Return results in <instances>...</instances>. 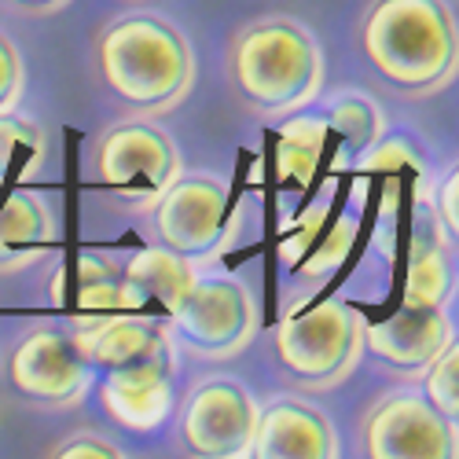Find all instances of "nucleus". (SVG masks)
I'll use <instances>...</instances> for the list:
<instances>
[{
	"label": "nucleus",
	"mask_w": 459,
	"mask_h": 459,
	"mask_svg": "<svg viewBox=\"0 0 459 459\" xmlns=\"http://www.w3.org/2000/svg\"><path fill=\"white\" fill-rule=\"evenodd\" d=\"M368 63L404 92H430L455 70V19L445 0H378L360 30Z\"/></svg>",
	"instance_id": "f257e3e1"
},
{
	"label": "nucleus",
	"mask_w": 459,
	"mask_h": 459,
	"mask_svg": "<svg viewBox=\"0 0 459 459\" xmlns=\"http://www.w3.org/2000/svg\"><path fill=\"white\" fill-rule=\"evenodd\" d=\"M96 59L107 89L140 110L173 107L195 74L184 33L159 15H126L110 22L100 33Z\"/></svg>",
	"instance_id": "f03ea898"
},
{
	"label": "nucleus",
	"mask_w": 459,
	"mask_h": 459,
	"mask_svg": "<svg viewBox=\"0 0 459 459\" xmlns=\"http://www.w3.org/2000/svg\"><path fill=\"white\" fill-rule=\"evenodd\" d=\"M232 82L257 110L287 114L305 107L324 82L316 37L294 19H264L232 45Z\"/></svg>",
	"instance_id": "7ed1b4c3"
},
{
	"label": "nucleus",
	"mask_w": 459,
	"mask_h": 459,
	"mask_svg": "<svg viewBox=\"0 0 459 459\" xmlns=\"http://www.w3.org/2000/svg\"><path fill=\"white\" fill-rule=\"evenodd\" d=\"M364 324L338 298H298L276 324L280 364L309 386H331L357 364Z\"/></svg>",
	"instance_id": "20e7f679"
},
{
	"label": "nucleus",
	"mask_w": 459,
	"mask_h": 459,
	"mask_svg": "<svg viewBox=\"0 0 459 459\" xmlns=\"http://www.w3.org/2000/svg\"><path fill=\"white\" fill-rule=\"evenodd\" d=\"M239 228L232 191L213 177H177L155 203L159 243L184 261H213L228 250Z\"/></svg>",
	"instance_id": "39448f33"
},
{
	"label": "nucleus",
	"mask_w": 459,
	"mask_h": 459,
	"mask_svg": "<svg viewBox=\"0 0 459 459\" xmlns=\"http://www.w3.org/2000/svg\"><path fill=\"white\" fill-rule=\"evenodd\" d=\"M169 324L191 353L224 360L250 346L257 331V305L236 276H195L173 305Z\"/></svg>",
	"instance_id": "423d86ee"
},
{
	"label": "nucleus",
	"mask_w": 459,
	"mask_h": 459,
	"mask_svg": "<svg viewBox=\"0 0 459 459\" xmlns=\"http://www.w3.org/2000/svg\"><path fill=\"white\" fill-rule=\"evenodd\" d=\"M96 177L133 206H155L180 177V155L155 126H118L96 143Z\"/></svg>",
	"instance_id": "0eeeda50"
},
{
	"label": "nucleus",
	"mask_w": 459,
	"mask_h": 459,
	"mask_svg": "<svg viewBox=\"0 0 459 459\" xmlns=\"http://www.w3.org/2000/svg\"><path fill=\"white\" fill-rule=\"evenodd\" d=\"M364 452L371 459H455L459 427L427 397L390 394L364 423Z\"/></svg>",
	"instance_id": "6e6552de"
},
{
	"label": "nucleus",
	"mask_w": 459,
	"mask_h": 459,
	"mask_svg": "<svg viewBox=\"0 0 459 459\" xmlns=\"http://www.w3.org/2000/svg\"><path fill=\"white\" fill-rule=\"evenodd\" d=\"M8 378L33 404L70 408L89 394L92 364L85 360L78 338L52 331V327H37L15 346L8 360Z\"/></svg>",
	"instance_id": "1a4fd4ad"
},
{
	"label": "nucleus",
	"mask_w": 459,
	"mask_h": 459,
	"mask_svg": "<svg viewBox=\"0 0 459 459\" xmlns=\"http://www.w3.org/2000/svg\"><path fill=\"white\" fill-rule=\"evenodd\" d=\"M257 401L236 378H210L191 390L180 411V441L187 452L228 459L247 455L254 427H257Z\"/></svg>",
	"instance_id": "9d476101"
},
{
	"label": "nucleus",
	"mask_w": 459,
	"mask_h": 459,
	"mask_svg": "<svg viewBox=\"0 0 459 459\" xmlns=\"http://www.w3.org/2000/svg\"><path fill=\"white\" fill-rule=\"evenodd\" d=\"M360 221L346 210H334L327 199L313 203L280 239V257L298 276H327L353 254Z\"/></svg>",
	"instance_id": "9b49d317"
},
{
	"label": "nucleus",
	"mask_w": 459,
	"mask_h": 459,
	"mask_svg": "<svg viewBox=\"0 0 459 459\" xmlns=\"http://www.w3.org/2000/svg\"><path fill=\"white\" fill-rule=\"evenodd\" d=\"M173 368L169 364H140L103 371L100 404L118 427L136 434H155L173 415Z\"/></svg>",
	"instance_id": "f8f14e48"
},
{
	"label": "nucleus",
	"mask_w": 459,
	"mask_h": 459,
	"mask_svg": "<svg viewBox=\"0 0 459 459\" xmlns=\"http://www.w3.org/2000/svg\"><path fill=\"white\" fill-rule=\"evenodd\" d=\"M334 452V430L324 411L301 401H273L261 408L247 448V455L257 459H327Z\"/></svg>",
	"instance_id": "ddd939ff"
},
{
	"label": "nucleus",
	"mask_w": 459,
	"mask_h": 459,
	"mask_svg": "<svg viewBox=\"0 0 459 459\" xmlns=\"http://www.w3.org/2000/svg\"><path fill=\"white\" fill-rule=\"evenodd\" d=\"M85 360L100 371L140 368V364H169L173 368V334L143 316L114 313L78 334Z\"/></svg>",
	"instance_id": "4468645a"
},
{
	"label": "nucleus",
	"mask_w": 459,
	"mask_h": 459,
	"mask_svg": "<svg viewBox=\"0 0 459 459\" xmlns=\"http://www.w3.org/2000/svg\"><path fill=\"white\" fill-rule=\"evenodd\" d=\"M364 338H368V350L386 364L401 371H423L452 342V320L445 316V305H437V309L401 305L394 316L371 324Z\"/></svg>",
	"instance_id": "2eb2a0df"
},
{
	"label": "nucleus",
	"mask_w": 459,
	"mask_h": 459,
	"mask_svg": "<svg viewBox=\"0 0 459 459\" xmlns=\"http://www.w3.org/2000/svg\"><path fill=\"white\" fill-rule=\"evenodd\" d=\"M52 301L59 309L74 313L70 320H78L82 313H100L103 320L114 313H140L143 301L140 294L118 276V269L103 254H82L66 261L52 280Z\"/></svg>",
	"instance_id": "dca6fc26"
},
{
	"label": "nucleus",
	"mask_w": 459,
	"mask_h": 459,
	"mask_svg": "<svg viewBox=\"0 0 459 459\" xmlns=\"http://www.w3.org/2000/svg\"><path fill=\"white\" fill-rule=\"evenodd\" d=\"M56 243V221L30 191L0 195V273H15L41 261Z\"/></svg>",
	"instance_id": "f3484780"
},
{
	"label": "nucleus",
	"mask_w": 459,
	"mask_h": 459,
	"mask_svg": "<svg viewBox=\"0 0 459 459\" xmlns=\"http://www.w3.org/2000/svg\"><path fill=\"white\" fill-rule=\"evenodd\" d=\"M122 280L140 294L143 305L155 301L166 313H173V305L184 298V290L191 287L195 273H191V261H184L169 247H147V250H136L126 261Z\"/></svg>",
	"instance_id": "a211bd4d"
},
{
	"label": "nucleus",
	"mask_w": 459,
	"mask_h": 459,
	"mask_svg": "<svg viewBox=\"0 0 459 459\" xmlns=\"http://www.w3.org/2000/svg\"><path fill=\"white\" fill-rule=\"evenodd\" d=\"M324 140H327V122L313 118V114H298L287 118L276 140V177L283 184L309 187L324 155Z\"/></svg>",
	"instance_id": "6ab92c4d"
},
{
	"label": "nucleus",
	"mask_w": 459,
	"mask_h": 459,
	"mask_svg": "<svg viewBox=\"0 0 459 459\" xmlns=\"http://www.w3.org/2000/svg\"><path fill=\"white\" fill-rule=\"evenodd\" d=\"M452 294V261L437 243L415 239L408 257V276H404V298L401 305L415 309H437Z\"/></svg>",
	"instance_id": "aec40b11"
},
{
	"label": "nucleus",
	"mask_w": 459,
	"mask_h": 459,
	"mask_svg": "<svg viewBox=\"0 0 459 459\" xmlns=\"http://www.w3.org/2000/svg\"><path fill=\"white\" fill-rule=\"evenodd\" d=\"M45 162V133L0 110V180H30Z\"/></svg>",
	"instance_id": "412c9836"
},
{
	"label": "nucleus",
	"mask_w": 459,
	"mask_h": 459,
	"mask_svg": "<svg viewBox=\"0 0 459 459\" xmlns=\"http://www.w3.org/2000/svg\"><path fill=\"white\" fill-rule=\"evenodd\" d=\"M327 129H334L353 151L371 147V143L382 136L378 103L368 100V96H342V100H334L331 118H327Z\"/></svg>",
	"instance_id": "4be33fe9"
},
{
	"label": "nucleus",
	"mask_w": 459,
	"mask_h": 459,
	"mask_svg": "<svg viewBox=\"0 0 459 459\" xmlns=\"http://www.w3.org/2000/svg\"><path fill=\"white\" fill-rule=\"evenodd\" d=\"M423 371H427V401L445 419L459 423V350H455V342H448Z\"/></svg>",
	"instance_id": "5701e85b"
},
{
	"label": "nucleus",
	"mask_w": 459,
	"mask_h": 459,
	"mask_svg": "<svg viewBox=\"0 0 459 459\" xmlns=\"http://www.w3.org/2000/svg\"><path fill=\"white\" fill-rule=\"evenodd\" d=\"M22 92V63L8 37H0V110H12Z\"/></svg>",
	"instance_id": "b1692460"
},
{
	"label": "nucleus",
	"mask_w": 459,
	"mask_h": 459,
	"mask_svg": "<svg viewBox=\"0 0 459 459\" xmlns=\"http://www.w3.org/2000/svg\"><path fill=\"white\" fill-rule=\"evenodd\" d=\"M56 455H59V459H110V455H122V448L114 445V441H103V437L92 434V430H85V434H78L74 441L59 445Z\"/></svg>",
	"instance_id": "393cba45"
},
{
	"label": "nucleus",
	"mask_w": 459,
	"mask_h": 459,
	"mask_svg": "<svg viewBox=\"0 0 459 459\" xmlns=\"http://www.w3.org/2000/svg\"><path fill=\"white\" fill-rule=\"evenodd\" d=\"M434 206H437V213L445 221V232L455 236V228H459V210H455L459 206V177H455V169H448L441 191L434 187Z\"/></svg>",
	"instance_id": "a878e982"
},
{
	"label": "nucleus",
	"mask_w": 459,
	"mask_h": 459,
	"mask_svg": "<svg viewBox=\"0 0 459 459\" xmlns=\"http://www.w3.org/2000/svg\"><path fill=\"white\" fill-rule=\"evenodd\" d=\"M19 4H30V8H56L63 0H19Z\"/></svg>",
	"instance_id": "bb28decb"
}]
</instances>
